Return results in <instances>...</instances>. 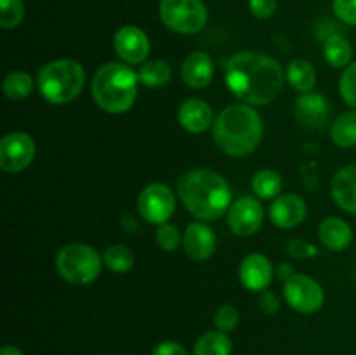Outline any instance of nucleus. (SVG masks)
<instances>
[{
    "mask_svg": "<svg viewBox=\"0 0 356 355\" xmlns=\"http://www.w3.org/2000/svg\"><path fill=\"white\" fill-rule=\"evenodd\" d=\"M226 86L250 106L271 103L284 86V70L271 56L256 51L233 54L226 63Z\"/></svg>",
    "mask_w": 356,
    "mask_h": 355,
    "instance_id": "f257e3e1",
    "label": "nucleus"
},
{
    "mask_svg": "<svg viewBox=\"0 0 356 355\" xmlns=\"http://www.w3.org/2000/svg\"><path fill=\"white\" fill-rule=\"evenodd\" d=\"M177 194L190 214L209 221L221 218L233 204L226 180L211 169H193L183 174Z\"/></svg>",
    "mask_w": 356,
    "mask_h": 355,
    "instance_id": "f03ea898",
    "label": "nucleus"
},
{
    "mask_svg": "<svg viewBox=\"0 0 356 355\" xmlns=\"http://www.w3.org/2000/svg\"><path fill=\"white\" fill-rule=\"evenodd\" d=\"M170 77H172L170 65L162 59H153V61L145 63L138 72L139 82L146 87H153V89L169 84Z\"/></svg>",
    "mask_w": 356,
    "mask_h": 355,
    "instance_id": "393cba45",
    "label": "nucleus"
},
{
    "mask_svg": "<svg viewBox=\"0 0 356 355\" xmlns=\"http://www.w3.org/2000/svg\"><path fill=\"white\" fill-rule=\"evenodd\" d=\"M330 188H332V197L337 205L356 216V164L337 171Z\"/></svg>",
    "mask_w": 356,
    "mask_h": 355,
    "instance_id": "6ab92c4d",
    "label": "nucleus"
},
{
    "mask_svg": "<svg viewBox=\"0 0 356 355\" xmlns=\"http://www.w3.org/2000/svg\"><path fill=\"white\" fill-rule=\"evenodd\" d=\"M156 244L163 251H176L181 244V233L177 226L163 223L156 230Z\"/></svg>",
    "mask_w": 356,
    "mask_h": 355,
    "instance_id": "7c9ffc66",
    "label": "nucleus"
},
{
    "mask_svg": "<svg viewBox=\"0 0 356 355\" xmlns=\"http://www.w3.org/2000/svg\"><path fill=\"white\" fill-rule=\"evenodd\" d=\"M99 253L89 244H68L61 247L56 256V268L66 282L73 285L90 284L101 271Z\"/></svg>",
    "mask_w": 356,
    "mask_h": 355,
    "instance_id": "423d86ee",
    "label": "nucleus"
},
{
    "mask_svg": "<svg viewBox=\"0 0 356 355\" xmlns=\"http://www.w3.org/2000/svg\"><path fill=\"white\" fill-rule=\"evenodd\" d=\"M240 282L249 291H264L273 278V267L264 254L252 253L240 263Z\"/></svg>",
    "mask_w": 356,
    "mask_h": 355,
    "instance_id": "4468645a",
    "label": "nucleus"
},
{
    "mask_svg": "<svg viewBox=\"0 0 356 355\" xmlns=\"http://www.w3.org/2000/svg\"><path fill=\"white\" fill-rule=\"evenodd\" d=\"M323 54L330 66L343 68V66L350 65L353 49H351L350 40L343 33H334L323 40Z\"/></svg>",
    "mask_w": 356,
    "mask_h": 355,
    "instance_id": "4be33fe9",
    "label": "nucleus"
},
{
    "mask_svg": "<svg viewBox=\"0 0 356 355\" xmlns=\"http://www.w3.org/2000/svg\"><path fill=\"white\" fill-rule=\"evenodd\" d=\"M138 73L125 63H104L92 77V97L101 110L124 113L138 97Z\"/></svg>",
    "mask_w": 356,
    "mask_h": 355,
    "instance_id": "20e7f679",
    "label": "nucleus"
},
{
    "mask_svg": "<svg viewBox=\"0 0 356 355\" xmlns=\"http://www.w3.org/2000/svg\"><path fill=\"white\" fill-rule=\"evenodd\" d=\"M238 310L233 305H221L218 310H216L214 315V324L218 327V331H222V333H229L236 327L238 324Z\"/></svg>",
    "mask_w": 356,
    "mask_h": 355,
    "instance_id": "2f4dec72",
    "label": "nucleus"
},
{
    "mask_svg": "<svg viewBox=\"0 0 356 355\" xmlns=\"http://www.w3.org/2000/svg\"><path fill=\"white\" fill-rule=\"evenodd\" d=\"M332 141L339 148H351L356 145V111L341 113L330 129Z\"/></svg>",
    "mask_w": 356,
    "mask_h": 355,
    "instance_id": "b1692460",
    "label": "nucleus"
},
{
    "mask_svg": "<svg viewBox=\"0 0 356 355\" xmlns=\"http://www.w3.org/2000/svg\"><path fill=\"white\" fill-rule=\"evenodd\" d=\"M103 263L106 265L108 270L115 271V274H125L134 265V254L127 246L117 244V246H111L104 251Z\"/></svg>",
    "mask_w": 356,
    "mask_h": 355,
    "instance_id": "cd10ccee",
    "label": "nucleus"
},
{
    "mask_svg": "<svg viewBox=\"0 0 356 355\" xmlns=\"http://www.w3.org/2000/svg\"><path fill=\"white\" fill-rule=\"evenodd\" d=\"M233 345L222 331H209L195 343L193 355H232Z\"/></svg>",
    "mask_w": 356,
    "mask_h": 355,
    "instance_id": "5701e85b",
    "label": "nucleus"
},
{
    "mask_svg": "<svg viewBox=\"0 0 356 355\" xmlns=\"http://www.w3.org/2000/svg\"><path fill=\"white\" fill-rule=\"evenodd\" d=\"M152 355H188V352L176 341H162L153 348Z\"/></svg>",
    "mask_w": 356,
    "mask_h": 355,
    "instance_id": "c9c22d12",
    "label": "nucleus"
},
{
    "mask_svg": "<svg viewBox=\"0 0 356 355\" xmlns=\"http://www.w3.org/2000/svg\"><path fill=\"white\" fill-rule=\"evenodd\" d=\"M159 13L162 23L174 33H198L207 23V9L202 0H160Z\"/></svg>",
    "mask_w": 356,
    "mask_h": 355,
    "instance_id": "0eeeda50",
    "label": "nucleus"
},
{
    "mask_svg": "<svg viewBox=\"0 0 356 355\" xmlns=\"http://www.w3.org/2000/svg\"><path fill=\"white\" fill-rule=\"evenodd\" d=\"M332 7L343 23L356 26V0H332Z\"/></svg>",
    "mask_w": 356,
    "mask_h": 355,
    "instance_id": "473e14b6",
    "label": "nucleus"
},
{
    "mask_svg": "<svg viewBox=\"0 0 356 355\" xmlns=\"http://www.w3.org/2000/svg\"><path fill=\"white\" fill-rule=\"evenodd\" d=\"M218 240L214 232L204 223H190L184 230L183 249L191 260L205 261L214 254Z\"/></svg>",
    "mask_w": 356,
    "mask_h": 355,
    "instance_id": "2eb2a0df",
    "label": "nucleus"
},
{
    "mask_svg": "<svg viewBox=\"0 0 356 355\" xmlns=\"http://www.w3.org/2000/svg\"><path fill=\"white\" fill-rule=\"evenodd\" d=\"M259 310L268 315H273L280 310V301L271 291H263V294L259 296Z\"/></svg>",
    "mask_w": 356,
    "mask_h": 355,
    "instance_id": "f704fd0d",
    "label": "nucleus"
},
{
    "mask_svg": "<svg viewBox=\"0 0 356 355\" xmlns=\"http://www.w3.org/2000/svg\"><path fill=\"white\" fill-rule=\"evenodd\" d=\"M305 200L299 195L284 194L278 195L270 205V219L278 228H292L305 221L306 218Z\"/></svg>",
    "mask_w": 356,
    "mask_h": 355,
    "instance_id": "ddd939ff",
    "label": "nucleus"
},
{
    "mask_svg": "<svg viewBox=\"0 0 356 355\" xmlns=\"http://www.w3.org/2000/svg\"><path fill=\"white\" fill-rule=\"evenodd\" d=\"M177 122L188 132L200 134L214 124L212 108L202 100H186L177 110Z\"/></svg>",
    "mask_w": 356,
    "mask_h": 355,
    "instance_id": "a211bd4d",
    "label": "nucleus"
},
{
    "mask_svg": "<svg viewBox=\"0 0 356 355\" xmlns=\"http://www.w3.org/2000/svg\"><path fill=\"white\" fill-rule=\"evenodd\" d=\"M252 190L259 198H275L282 190V176L271 169H263L252 178Z\"/></svg>",
    "mask_w": 356,
    "mask_h": 355,
    "instance_id": "bb28decb",
    "label": "nucleus"
},
{
    "mask_svg": "<svg viewBox=\"0 0 356 355\" xmlns=\"http://www.w3.org/2000/svg\"><path fill=\"white\" fill-rule=\"evenodd\" d=\"M113 47L118 58L127 65H141L149 54V38L141 28L132 26H122L120 30L115 33Z\"/></svg>",
    "mask_w": 356,
    "mask_h": 355,
    "instance_id": "f8f14e48",
    "label": "nucleus"
},
{
    "mask_svg": "<svg viewBox=\"0 0 356 355\" xmlns=\"http://www.w3.org/2000/svg\"><path fill=\"white\" fill-rule=\"evenodd\" d=\"M296 118L308 129H318L329 120V103L320 93H302L296 101Z\"/></svg>",
    "mask_w": 356,
    "mask_h": 355,
    "instance_id": "dca6fc26",
    "label": "nucleus"
},
{
    "mask_svg": "<svg viewBox=\"0 0 356 355\" xmlns=\"http://www.w3.org/2000/svg\"><path fill=\"white\" fill-rule=\"evenodd\" d=\"M138 211L145 221L163 225L176 211V197L165 184H148L138 197Z\"/></svg>",
    "mask_w": 356,
    "mask_h": 355,
    "instance_id": "1a4fd4ad",
    "label": "nucleus"
},
{
    "mask_svg": "<svg viewBox=\"0 0 356 355\" xmlns=\"http://www.w3.org/2000/svg\"><path fill=\"white\" fill-rule=\"evenodd\" d=\"M339 93L351 108H356V63L348 65L341 75Z\"/></svg>",
    "mask_w": 356,
    "mask_h": 355,
    "instance_id": "c756f323",
    "label": "nucleus"
},
{
    "mask_svg": "<svg viewBox=\"0 0 356 355\" xmlns=\"http://www.w3.org/2000/svg\"><path fill=\"white\" fill-rule=\"evenodd\" d=\"M277 0H249V10L257 19H268L277 10Z\"/></svg>",
    "mask_w": 356,
    "mask_h": 355,
    "instance_id": "72a5a7b5",
    "label": "nucleus"
},
{
    "mask_svg": "<svg viewBox=\"0 0 356 355\" xmlns=\"http://www.w3.org/2000/svg\"><path fill=\"white\" fill-rule=\"evenodd\" d=\"M285 75H287L289 84L299 93H312V89L315 87L316 72L312 63L306 61V59H292L289 63Z\"/></svg>",
    "mask_w": 356,
    "mask_h": 355,
    "instance_id": "412c9836",
    "label": "nucleus"
},
{
    "mask_svg": "<svg viewBox=\"0 0 356 355\" xmlns=\"http://www.w3.org/2000/svg\"><path fill=\"white\" fill-rule=\"evenodd\" d=\"M284 296L289 306L299 313L318 312L325 301L322 285L305 274H294L285 281Z\"/></svg>",
    "mask_w": 356,
    "mask_h": 355,
    "instance_id": "6e6552de",
    "label": "nucleus"
},
{
    "mask_svg": "<svg viewBox=\"0 0 356 355\" xmlns=\"http://www.w3.org/2000/svg\"><path fill=\"white\" fill-rule=\"evenodd\" d=\"M0 355H23V352H21L19 348L13 347V345H6V347L2 348V352H0Z\"/></svg>",
    "mask_w": 356,
    "mask_h": 355,
    "instance_id": "4c0bfd02",
    "label": "nucleus"
},
{
    "mask_svg": "<svg viewBox=\"0 0 356 355\" xmlns=\"http://www.w3.org/2000/svg\"><path fill=\"white\" fill-rule=\"evenodd\" d=\"M38 89L52 104H66L79 97L86 86L83 66L75 59H56L38 72Z\"/></svg>",
    "mask_w": 356,
    "mask_h": 355,
    "instance_id": "39448f33",
    "label": "nucleus"
},
{
    "mask_svg": "<svg viewBox=\"0 0 356 355\" xmlns=\"http://www.w3.org/2000/svg\"><path fill=\"white\" fill-rule=\"evenodd\" d=\"M289 247H291L289 251H291L296 258L309 256V254L316 253V249L312 246V244H305V242H301V240H292V242L289 244Z\"/></svg>",
    "mask_w": 356,
    "mask_h": 355,
    "instance_id": "e433bc0d",
    "label": "nucleus"
},
{
    "mask_svg": "<svg viewBox=\"0 0 356 355\" xmlns=\"http://www.w3.org/2000/svg\"><path fill=\"white\" fill-rule=\"evenodd\" d=\"M263 219V205L250 195L236 198L228 209V226L238 237H252L254 233L259 232Z\"/></svg>",
    "mask_w": 356,
    "mask_h": 355,
    "instance_id": "9b49d317",
    "label": "nucleus"
},
{
    "mask_svg": "<svg viewBox=\"0 0 356 355\" xmlns=\"http://www.w3.org/2000/svg\"><path fill=\"white\" fill-rule=\"evenodd\" d=\"M318 237L323 246L330 251H344L353 240L351 226L337 216L325 218L318 226Z\"/></svg>",
    "mask_w": 356,
    "mask_h": 355,
    "instance_id": "aec40b11",
    "label": "nucleus"
},
{
    "mask_svg": "<svg viewBox=\"0 0 356 355\" xmlns=\"http://www.w3.org/2000/svg\"><path fill=\"white\" fill-rule=\"evenodd\" d=\"M184 84L191 89H204L212 82L214 77V63L212 58L204 51H195L186 56L181 68Z\"/></svg>",
    "mask_w": 356,
    "mask_h": 355,
    "instance_id": "f3484780",
    "label": "nucleus"
},
{
    "mask_svg": "<svg viewBox=\"0 0 356 355\" xmlns=\"http://www.w3.org/2000/svg\"><path fill=\"white\" fill-rule=\"evenodd\" d=\"M214 141L232 157H245L259 146L263 120L250 104H229L212 124Z\"/></svg>",
    "mask_w": 356,
    "mask_h": 355,
    "instance_id": "7ed1b4c3",
    "label": "nucleus"
},
{
    "mask_svg": "<svg viewBox=\"0 0 356 355\" xmlns=\"http://www.w3.org/2000/svg\"><path fill=\"white\" fill-rule=\"evenodd\" d=\"M24 17L23 0H0V26L3 30L19 26Z\"/></svg>",
    "mask_w": 356,
    "mask_h": 355,
    "instance_id": "c85d7f7f",
    "label": "nucleus"
},
{
    "mask_svg": "<svg viewBox=\"0 0 356 355\" xmlns=\"http://www.w3.org/2000/svg\"><path fill=\"white\" fill-rule=\"evenodd\" d=\"M3 94L13 101L26 100L33 93V79L26 72H13L3 79Z\"/></svg>",
    "mask_w": 356,
    "mask_h": 355,
    "instance_id": "a878e982",
    "label": "nucleus"
},
{
    "mask_svg": "<svg viewBox=\"0 0 356 355\" xmlns=\"http://www.w3.org/2000/svg\"><path fill=\"white\" fill-rule=\"evenodd\" d=\"M35 157V141L26 132H9L0 141V167L6 173H19Z\"/></svg>",
    "mask_w": 356,
    "mask_h": 355,
    "instance_id": "9d476101",
    "label": "nucleus"
}]
</instances>
